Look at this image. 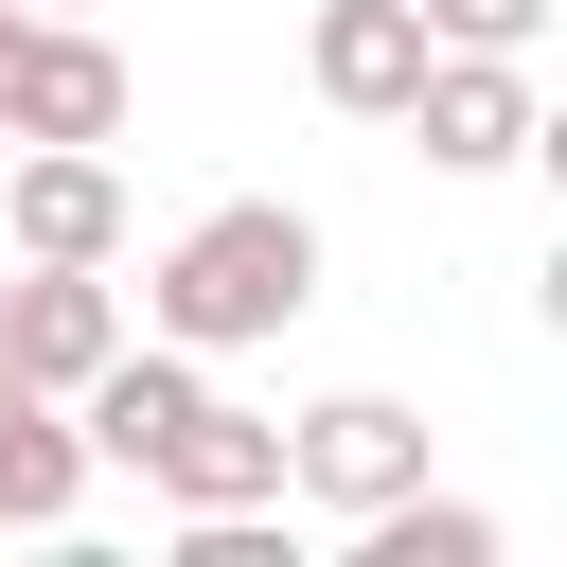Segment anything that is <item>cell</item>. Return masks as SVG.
I'll use <instances>...</instances> for the list:
<instances>
[{
  "label": "cell",
  "instance_id": "cell-3",
  "mask_svg": "<svg viewBox=\"0 0 567 567\" xmlns=\"http://www.w3.org/2000/svg\"><path fill=\"white\" fill-rule=\"evenodd\" d=\"M390 124H408L443 177H496V159L549 142V124H532V71H514V53H443V35H425V89H408Z\"/></svg>",
  "mask_w": 567,
  "mask_h": 567
},
{
  "label": "cell",
  "instance_id": "cell-1",
  "mask_svg": "<svg viewBox=\"0 0 567 567\" xmlns=\"http://www.w3.org/2000/svg\"><path fill=\"white\" fill-rule=\"evenodd\" d=\"M319 301V230L284 213V195H230V213H195L159 266H142V319L177 337V354H248V337H284Z\"/></svg>",
  "mask_w": 567,
  "mask_h": 567
},
{
  "label": "cell",
  "instance_id": "cell-8",
  "mask_svg": "<svg viewBox=\"0 0 567 567\" xmlns=\"http://www.w3.org/2000/svg\"><path fill=\"white\" fill-rule=\"evenodd\" d=\"M301 71H319V106L390 124V106L425 89V18H408V0H319V18H301Z\"/></svg>",
  "mask_w": 567,
  "mask_h": 567
},
{
  "label": "cell",
  "instance_id": "cell-4",
  "mask_svg": "<svg viewBox=\"0 0 567 567\" xmlns=\"http://www.w3.org/2000/svg\"><path fill=\"white\" fill-rule=\"evenodd\" d=\"M142 478H159L177 514H284V425H266V408H230V390L195 372V408L142 443Z\"/></svg>",
  "mask_w": 567,
  "mask_h": 567
},
{
  "label": "cell",
  "instance_id": "cell-13",
  "mask_svg": "<svg viewBox=\"0 0 567 567\" xmlns=\"http://www.w3.org/2000/svg\"><path fill=\"white\" fill-rule=\"evenodd\" d=\"M35 18H71V0H35Z\"/></svg>",
  "mask_w": 567,
  "mask_h": 567
},
{
  "label": "cell",
  "instance_id": "cell-9",
  "mask_svg": "<svg viewBox=\"0 0 567 567\" xmlns=\"http://www.w3.org/2000/svg\"><path fill=\"white\" fill-rule=\"evenodd\" d=\"M106 461H89V425L53 408V390H18L0 372V532H71V496H89Z\"/></svg>",
  "mask_w": 567,
  "mask_h": 567
},
{
  "label": "cell",
  "instance_id": "cell-10",
  "mask_svg": "<svg viewBox=\"0 0 567 567\" xmlns=\"http://www.w3.org/2000/svg\"><path fill=\"white\" fill-rule=\"evenodd\" d=\"M354 567H496V514H461V496H390V514H354Z\"/></svg>",
  "mask_w": 567,
  "mask_h": 567
},
{
  "label": "cell",
  "instance_id": "cell-2",
  "mask_svg": "<svg viewBox=\"0 0 567 567\" xmlns=\"http://www.w3.org/2000/svg\"><path fill=\"white\" fill-rule=\"evenodd\" d=\"M408 478H425V408H390V390H337L284 425V496H319V514H390Z\"/></svg>",
  "mask_w": 567,
  "mask_h": 567
},
{
  "label": "cell",
  "instance_id": "cell-12",
  "mask_svg": "<svg viewBox=\"0 0 567 567\" xmlns=\"http://www.w3.org/2000/svg\"><path fill=\"white\" fill-rule=\"evenodd\" d=\"M18 18H35V0H0V71H18Z\"/></svg>",
  "mask_w": 567,
  "mask_h": 567
},
{
  "label": "cell",
  "instance_id": "cell-6",
  "mask_svg": "<svg viewBox=\"0 0 567 567\" xmlns=\"http://www.w3.org/2000/svg\"><path fill=\"white\" fill-rule=\"evenodd\" d=\"M0 142H124V53L89 18H18V71H0Z\"/></svg>",
  "mask_w": 567,
  "mask_h": 567
},
{
  "label": "cell",
  "instance_id": "cell-11",
  "mask_svg": "<svg viewBox=\"0 0 567 567\" xmlns=\"http://www.w3.org/2000/svg\"><path fill=\"white\" fill-rule=\"evenodd\" d=\"M408 18H425L443 53H532V35H549V0H408Z\"/></svg>",
  "mask_w": 567,
  "mask_h": 567
},
{
  "label": "cell",
  "instance_id": "cell-5",
  "mask_svg": "<svg viewBox=\"0 0 567 567\" xmlns=\"http://www.w3.org/2000/svg\"><path fill=\"white\" fill-rule=\"evenodd\" d=\"M106 354H124V284H106V266H18V284H0V372H18V390L71 408Z\"/></svg>",
  "mask_w": 567,
  "mask_h": 567
},
{
  "label": "cell",
  "instance_id": "cell-7",
  "mask_svg": "<svg viewBox=\"0 0 567 567\" xmlns=\"http://www.w3.org/2000/svg\"><path fill=\"white\" fill-rule=\"evenodd\" d=\"M0 230H18V266H106V248H124V177H106V142H35V159L0 177Z\"/></svg>",
  "mask_w": 567,
  "mask_h": 567
}]
</instances>
